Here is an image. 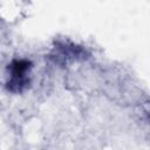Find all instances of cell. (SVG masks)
<instances>
[{
  "mask_svg": "<svg viewBox=\"0 0 150 150\" xmlns=\"http://www.w3.org/2000/svg\"><path fill=\"white\" fill-rule=\"evenodd\" d=\"M32 68V63L27 60H14L9 64L11 80L8 82V89L12 91H21L28 82L27 74Z\"/></svg>",
  "mask_w": 150,
  "mask_h": 150,
  "instance_id": "cell-1",
  "label": "cell"
}]
</instances>
